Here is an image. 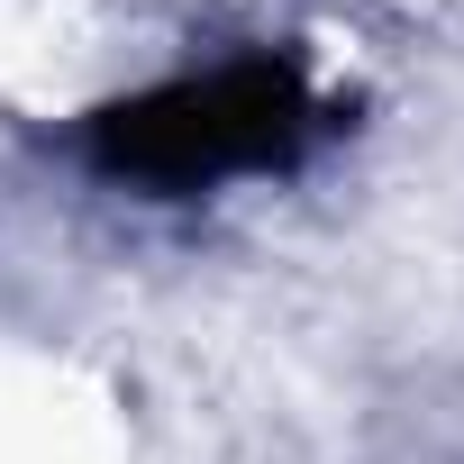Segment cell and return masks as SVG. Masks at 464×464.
Here are the masks:
<instances>
[{"instance_id": "cell-1", "label": "cell", "mask_w": 464, "mask_h": 464, "mask_svg": "<svg viewBox=\"0 0 464 464\" xmlns=\"http://www.w3.org/2000/svg\"><path fill=\"white\" fill-rule=\"evenodd\" d=\"M310 128H319V110H310L301 64L256 55V64L191 73V82L92 110V155L110 173L182 191V182H218V173H246V164H283V155H301Z\"/></svg>"}]
</instances>
